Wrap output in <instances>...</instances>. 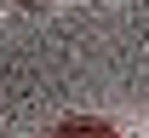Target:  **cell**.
Segmentation results:
<instances>
[{"mask_svg":"<svg viewBox=\"0 0 149 138\" xmlns=\"http://www.w3.org/2000/svg\"><path fill=\"white\" fill-rule=\"evenodd\" d=\"M17 6H29V12H35V6H40V0H17Z\"/></svg>","mask_w":149,"mask_h":138,"instance_id":"cell-2","label":"cell"},{"mask_svg":"<svg viewBox=\"0 0 149 138\" xmlns=\"http://www.w3.org/2000/svg\"><path fill=\"white\" fill-rule=\"evenodd\" d=\"M52 138H115V127H109V121H97V115H69Z\"/></svg>","mask_w":149,"mask_h":138,"instance_id":"cell-1","label":"cell"}]
</instances>
